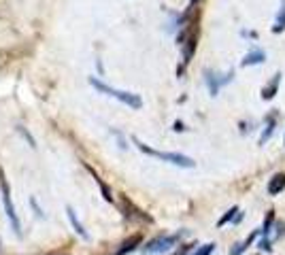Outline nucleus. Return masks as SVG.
I'll use <instances>...</instances> for the list:
<instances>
[{
    "label": "nucleus",
    "instance_id": "obj_1",
    "mask_svg": "<svg viewBox=\"0 0 285 255\" xmlns=\"http://www.w3.org/2000/svg\"><path fill=\"white\" fill-rule=\"evenodd\" d=\"M134 140V145L142 151V153H147L151 155V158H158L162 162H168V164H173V166H179V168H194L196 162L192 158H188V155H183V153H168V151H158V149H151L149 145H145L142 140H138L136 136L132 138Z\"/></svg>",
    "mask_w": 285,
    "mask_h": 255
},
{
    "label": "nucleus",
    "instance_id": "obj_2",
    "mask_svg": "<svg viewBox=\"0 0 285 255\" xmlns=\"http://www.w3.org/2000/svg\"><path fill=\"white\" fill-rule=\"evenodd\" d=\"M90 83H92V88H96L98 92H103V94H107V96H113L115 100L124 102L126 107H130V109H140V107H142V100H140V98H138L136 94H132V92L115 90V88H111V85L103 83L100 79H96V77H92V79H90Z\"/></svg>",
    "mask_w": 285,
    "mask_h": 255
},
{
    "label": "nucleus",
    "instance_id": "obj_3",
    "mask_svg": "<svg viewBox=\"0 0 285 255\" xmlns=\"http://www.w3.org/2000/svg\"><path fill=\"white\" fill-rule=\"evenodd\" d=\"M0 196H3V206H5V213H7V219L11 223V228L15 234H22V223H19V217L15 213V206H13V198H11V185L7 181V175L5 170L0 168Z\"/></svg>",
    "mask_w": 285,
    "mask_h": 255
},
{
    "label": "nucleus",
    "instance_id": "obj_4",
    "mask_svg": "<svg viewBox=\"0 0 285 255\" xmlns=\"http://www.w3.org/2000/svg\"><path fill=\"white\" fill-rule=\"evenodd\" d=\"M183 234H185V230L179 232V234H164V236L153 238L151 243H149L145 249H142V253H147V255H153V253H166L170 247H175V245L179 243Z\"/></svg>",
    "mask_w": 285,
    "mask_h": 255
},
{
    "label": "nucleus",
    "instance_id": "obj_5",
    "mask_svg": "<svg viewBox=\"0 0 285 255\" xmlns=\"http://www.w3.org/2000/svg\"><path fill=\"white\" fill-rule=\"evenodd\" d=\"M121 208H124V215L126 219H132V221H142V223H153V217L149 215V213H145L142 208H138L130 198H128L126 194H121Z\"/></svg>",
    "mask_w": 285,
    "mask_h": 255
},
{
    "label": "nucleus",
    "instance_id": "obj_6",
    "mask_svg": "<svg viewBox=\"0 0 285 255\" xmlns=\"http://www.w3.org/2000/svg\"><path fill=\"white\" fill-rule=\"evenodd\" d=\"M232 77H234V73H232V70H230V73H226V75H221V77L215 73V70H205L207 88H209L211 96H217L219 88H221V85H226V83H230V81H232Z\"/></svg>",
    "mask_w": 285,
    "mask_h": 255
},
{
    "label": "nucleus",
    "instance_id": "obj_7",
    "mask_svg": "<svg viewBox=\"0 0 285 255\" xmlns=\"http://www.w3.org/2000/svg\"><path fill=\"white\" fill-rule=\"evenodd\" d=\"M140 243H142V234L138 232V234H132V236H128L124 243L119 245V249L113 253V255H128V253H132L136 247H140Z\"/></svg>",
    "mask_w": 285,
    "mask_h": 255
},
{
    "label": "nucleus",
    "instance_id": "obj_8",
    "mask_svg": "<svg viewBox=\"0 0 285 255\" xmlns=\"http://www.w3.org/2000/svg\"><path fill=\"white\" fill-rule=\"evenodd\" d=\"M275 128H277V111H273L270 115L266 117V125H264V132L260 134V145H266L270 136L275 134Z\"/></svg>",
    "mask_w": 285,
    "mask_h": 255
},
{
    "label": "nucleus",
    "instance_id": "obj_9",
    "mask_svg": "<svg viewBox=\"0 0 285 255\" xmlns=\"http://www.w3.org/2000/svg\"><path fill=\"white\" fill-rule=\"evenodd\" d=\"M283 189H285V173H277V175L270 177V181H268V194L270 196H279Z\"/></svg>",
    "mask_w": 285,
    "mask_h": 255
},
{
    "label": "nucleus",
    "instance_id": "obj_10",
    "mask_svg": "<svg viewBox=\"0 0 285 255\" xmlns=\"http://www.w3.org/2000/svg\"><path fill=\"white\" fill-rule=\"evenodd\" d=\"M279 85H281V73H277V75L273 77V81H270L266 88H262V98H264V100H273L275 94H277V90H279Z\"/></svg>",
    "mask_w": 285,
    "mask_h": 255
},
{
    "label": "nucleus",
    "instance_id": "obj_11",
    "mask_svg": "<svg viewBox=\"0 0 285 255\" xmlns=\"http://www.w3.org/2000/svg\"><path fill=\"white\" fill-rule=\"evenodd\" d=\"M266 60V53L262 51V49H253V51H249L245 58H243V66H255V64H262Z\"/></svg>",
    "mask_w": 285,
    "mask_h": 255
},
{
    "label": "nucleus",
    "instance_id": "obj_12",
    "mask_svg": "<svg viewBox=\"0 0 285 255\" xmlns=\"http://www.w3.org/2000/svg\"><path fill=\"white\" fill-rule=\"evenodd\" d=\"M66 215H68V221H70V225H73V228H75V232H77L81 238H90V236H88V232H85V228L81 225V221H79V217H77V213H75L73 208H70V206H66Z\"/></svg>",
    "mask_w": 285,
    "mask_h": 255
},
{
    "label": "nucleus",
    "instance_id": "obj_13",
    "mask_svg": "<svg viewBox=\"0 0 285 255\" xmlns=\"http://www.w3.org/2000/svg\"><path fill=\"white\" fill-rule=\"evenodd\" d=\"M85 168H88L90 173H92V177L96 179V183H98V187H100V192H103V198H105V200H107V202H113V194H111V187L107 185V183H105L100 177L96 175V170H94L92 166H85Z\"/></svg>",
    "mask_w": 285,
    "mask_h": 255
},
{
    "label": "nucleus",
    "instance_id": "obj_14",
    "mask_svg": "<svg viewBox=\"0 0 285 255\" xmlns=\"http://www.w3.org/2000/svg\"><path fill=\"white\" fill-rule=\"evenodd\" d=\"M258 234H260V230H253L249 238H245L243 243H236V245H234V249H232L230 253H228V255H240V253H245V249H247V247H249V245L253 243L255 238H258Z\"/></svg>",
    "mask_w": 285,
    "mask_h": 255
},
{
    "label": "nucleus",
    "instance_id": "obj_15",
    "mask_svg": "<svg viewBox=\"0 0 285 255\" xmlns=\"http://www.w3.org/2000/svg\"><path fill=\"white\" fill-rule=\"evenodd\" d=\"M283 30H285V7L279 9L277 17H275V26H273V32H275V34H279V32H283Z\"/></svg>",
    "mask_w": 285,
    "mask_h": 255
},
{
    "label": "nucleus",
    "instance_id": "obj_16",
    "mask_svg": "<svg viewBox=\"0 0 285 255\" xmlns=\"http://www.w3.org/2000/svg\"><path fill=\"white\" fill-rule=\"evenodd\" d=\"M236 213H238V206H230V208H228V213H226V215L217 221V225H219V228H221V225H226L228 221H232L234 217H236Z\"/></svg>",
    "mask_w": 285,
    "mask_h": 255
},
{
    "label": "nucleus",
    "instance_id": "obj_17",
    "mask_svg": "<svg viewBox=\"0 0 285 255\" xmlns=\"http://www.w3.org/2000/svg\"><path fill=\"white\" fill-rule=\"evenodd\" d=\"M213 251H215V245H213V243H207V245H200V247H198L192 255H211Z\"/></svg>",
    "mask_w": 285,
    "mask_h": 255
},
{
    "label": "nucleus",
    "instance_id": "obj_18",
    "mask_svg": "<svg viewBox=\"0 0 285 255\" xmlns=\"http://www.w3.org/2000/svg\"><path fill=\"white\" fill-rule=\"evenodd\" d=\"M17 130L22 132V136H24V138L28 140V143H30V147H34V145H36V143H34V140H32V136H30V134H28V132H26V128H24V125H17Z\"/></svg>",
    "mask_w": 285,
    "mask_h": 255
},
{
    "label": "nucleus",
    "instance_id": "obj_19",
    "mask_svg": "<svg viewBox=\"0 0 285 255\" xmlns=\"http://www.w3.org/2000/svg\"><path fill=\"white\" fill-rule=\"evenodd\" d=\"M194 247H196L194 243H190V245H181V249H179V251H175L173 255H185V253H188V251H192Z\"/></svg>",
    "mask_w": 285,
    "mask_h": 255
},
{
    "label": "nucleus",
    "instance_id": "obj_20",
    "mask_svg": "<svg viewBox=\"0 0 285 255\" xmlns=\"http://www.w3.org/2000/svg\"><path fill=\"white\" fill-rule=\"evenodd\" d=\"M175 130H179V132H183V130H185V128H183V123H181V121H175Z\"/></svg>",
    "mask_w": 285,
    "mask_h": 255
},
{
    "label": "nucleus",
    "instance_id": "obj_21",
    "mask_svg": "<svg viewBox=\"0 0 285 255\" xmlns=\"http://www.w3.org/2000/svg\"><path fill=\"white\" fill-rule=\"evenodd\" d=\"M49 255H70V253H60V251H53V253H49Z\"/></svg>",
    "mask_w": 285,
    "mask_h": 255
},
{
    "label": "nucleus",
    "instance_id": "obj_22",
    "mask_svg": "<svg viewBox=\"0 0 285 255\" xmlns=\"http://www.w3.org/2000/svg\"><path fill=\"white\" fill-rule=\"evenodd\" d=\"M190 3H192V7H194V5H196V3H198V0H190Z\"/></svg>",
    "mask_w": 285,
    "mask_h": 255
},
{
    "label": "nucleus",
    "instance_id": "obj_23",
    "mask_svg": "<svg viewBox=\"0 0 285 255\" xmlns=\"http://www.w3.org/2000/svg\"><path fill=\"white\" fill-rule=\"evenodd\" d=\"M255 255H258V253H255Z\"/></svg>",
    "mask_w": 285,
    "mask_h": 255
},
{
    "label": "nucleus",
    "instance_id": "obj_24",
    "mask_svg": "<svg viewBox=\"0 0 285 255\" xmlns=\"http://www.w3.org/2000/svg\"><path fill=\"white\" fill-rule=\"evenodd\" d=\"M283 143H285V140H283Z\"/></svg>",
    "mask_w": 285,
    "mask_h": 255
}]
</instances>
